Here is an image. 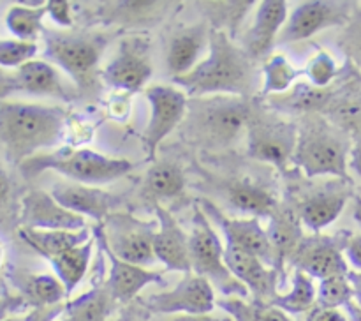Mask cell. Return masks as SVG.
I'll use <instances>...</instances> for the list:
<instances>
[{
  "mask_svg": "<svg viewBox=\"0 0 361 321\" xmlns=\"http://www.w3.org/2000/svg\"><path fill=\"white\" fill-rule=\"evenodd\" d=\"M303 74V71L296 69L295 66L288 62L284 55H274L267 62L263 69L264 83H263V95L270 94H284L286 90L291 88V85Z\"/></svg>",
  "mask_w": 361,
  "mask_h": 321,
  "instance_id": "cell-35",
  "label": "cell"
},
{
  "mask_svg": "<svg viewBox=\"0 0 361 321\" xmlns=\"http://www.w3.org/2000/svg\"><path fill=\"white\" fill-rule=\"evenodd\" d=\"M67 111L60 106L30 102H0V145L11 164L20 168L25 161L53 148L62 140Z\"/></svg>",
  "mask_w": 361,
  "mask_h": 321,
  "instance_id": "cell-2",
  "label": "cell"
},
{
  "mask_svg": "<svg viewBox=\"0 0 361 321\" xmlns=\"http://www.w3.org/2000/svg\"><path fill=\"white\" fill-rule=\"evenodd\" d=\"M49 194L73 214L81 215V217H92L99 222L113 214L111 208L120 203V198L116 194L76 182L53 183Z\"/></svg>",
  "mask_w": 361,
  "mask_h": 321,
  "instance_id": "cell-22",
  "label": "cell"
},
{
  "mask_svg": "<svg viewBox=\"0 0 361 321\" xmlns=\"http://www.w3.org/2000/svg\"><path fill=\"white\" fill-rule=\"evenodd\" d=\"M4 321H23V316H16V314H13V316H9Z\"/></svg>",
  "mask_w": 361,
  "mask_h": 321,
  "instance_id": "cell-55",
  "label": "cell"
},
{
  "mask_svg": "<svg viewBox=\"0 0 361 321\" xmlns=\"http://www.w3.org/2000/svg\"><path fill=\"white\" fill-rule=\"evenodd\" d=\"M173 321H235L231 316H214V314H182Z\"/></svg>",
  "mask_w": 361,
  "mask_h": 321,
  "instance_id": "cell-50",
  "label": "cell"
},
{
  "mask_svg": "<svg viewBox=\"0 0 361 321\" xmlns=\"http://www.w3.org/2000/svg\"><path fill=\"white\" fill-rule=\"evenodd\" d=\"M210 55L190 73L171 78L189 99L208 95H236L249 97L256 88L257 74L252 59L243 48L233 42L231 35L210 30Z\"/></svg>",
  "mask_w": 361,
  "mask_h": 321,
  "instance_id": "cell-1",
  "label": "cell"
},
{
  "mask_svg": "<svg viewBox=\"0 0 361 321\" xmlns=\"http://www.w3.org/2000/svg\"><path fill=\"white\" fill-rule=\"evenodd\" d=\"M328 97V92L324 88H316L312 85H300L295 90H291L289 94H286L281 99L282 104L289 106L291 109H317L324 104Z\"/></svg>",
  "mask_w": 361,
  "mask_h": 321,
  "instance_id": "cell-40",
  "label": "cell"
},
{
  "mask_svg": "<svg viewBox=\"0 0 361 321\" xmlns=\"http://www.w3.org/2000/svg\"><path fill=\"white\" fill-rule=\"evenodd\" d=\"M115 298L108 286H95L85 295L66 303V317L69 321H106L111 314Z\"/></svg>",
  "mask_w": 361,
  "mask_h": 321,
  "instance_id": "cell-30",
  "label": "cell"
},
{
  "mask_svg": "<svg viewBox=\"0 0 361 321\" xmlns=\"http://www.w3.org/2000/svg\"><path fill=\"white\" fill-rule=\"evenodd\" d=\"M345 260L355 267L356 272H361V235H351L345 243Z\"/></svg>",
  "mask_w": 361,
  "mask_h": 321,
  "instance_id": "cell-48",
  "label": "cell"
},
{
  "mask_svg": "<svg viewBox=\"0 0 361 321\" xmlns=\"http://www.w3.org/2000/svg\"><path fill=\"white\" fill-rule=\"evenodd\" d=\"M305 321H349V317L338 309H323L316 305L307 313Z\"/></svg>",
  "mask_w": 361,
  "mask_h": 321,
  "instance_id": "cell-47",
  "label": "cell"
},
{
  "mask_svg": "<svg viewBox=\"0 0 361 321\" xmlns=\"http://www.w3.org/2000/svg\"><path fill=\"white\" fill-rule=\"evenodd\" d=\"M217 305L235 321H293L288 313L279 307L263 302H245L240 296H226L219 300Z\"/></svg>",
  "mask_w": 361,
  "mask_h": 321,
  "instance_id": "cell-33",
  "label": "cell"
},
{
  "mask_svg": "<svg viewBox=\"0 0 361 321\" xmlns=\"http://www.w3.org/2000/svg\"><path fill=\"white\" fill-rule=\"evenodd\" d=\"M18 295L23 298L27 307H48L62 303L67 296L66 288L59 277L49 274H28V272H14L9 275Z\"/></svg>",
  "mask_w": 361,
  "mask_h": 321,
  "instance_id": "cell-25",
  "label": "cell"
},
{
  "mask_svg": "<svg viewBox=\"0 0 361 321\" xmlns=\"http://www.w3.org/2000/svg\"><path fill=\"white\" fill-rule=\"evenodd\" d=\"M348 277L353 286V291H355V302L358 303V305H361V272L349 270Z\"/></svg>",
  "mask_w": 361,
  "mask_h": 321,
  "instance_id": "cell-51",
  "label": "cell"
},
{
  "mask_svg": "<svg viewBox=\"0 0 361 321\" xmlns=\"http://www.w3.org/2000/svg\"><path fill=\"white\" fill-rule=\"evenodd\" d=\"M210 44V32L204 25L185 28L171 39L168 48V71L171 78L183 76L197 66L204 46Z\"/></svg>",
  "mask_w": 361,
  "mask_h": 321,
  "instance_id": "cell-24",
  "label": "cell"
},
{
  "mask_svg": "<svg viewBox=\"0 0 361 321\" xmlns=\"http://www.w3.org/2000/svg\"><path fill=\"white\" fill-rule=\"evenodd\" d=\"M353 198V180L335 178L310 189L300 198L296 215L312 233L334 224Z\"/></svg>",
  "mask_w": 361,
  "mask_h": 321,
  "instance_id": "cell-16",
  "label": "cell"
},
{
  "mask_svg": "<svg viewBox=\"0 0 361 321\" xmlns=\"http://www.w3.org/2000/svg\"><path fill=\"white\" fill-rule=\"evenodd\" d=\"M13 94L44 95L66 102L78 97L76 88H71L59 71L44 60H30L18 69L0 71V102Z\"/></svg>",
  "mask_w": 361,
  "mask_h": 321,
  "instance_id": "cell-11",
  "label": "cell"
},
{
  "mask_svg": "<svg viewBox=\"0 0 361 321\" xmlns=\"http://www.w3.org/2000/svg\"><path fill=\"white\" fill-rule=\"evenodd\" d=\"M46 11H48V16L55 21L60 27L69 28L73 25V16H71V2L66 0H49L46 2Z\"/></svg>",
  "mask_w": 361,
  "mask_h": 321,
  "instance_id": "cell-43",
  "label": "cell"
},
{
  "mask_svg": "<svg viewBox=\"0 0 361 321\" xmlns=\"http://www.w3.org/2000/svg\"><path fill=\"white\" fill-rule=\"evenodd\" d=\"M62 321H69V320H67V317H66V320H62Z\"/></svg>",
  "mask_w": 361,
  "mask_h": 321,
  "instance_id": "cell-57",
  "label": "cell"
},
{
  "mask_svg": "<svg viewBox=\"0 0 361 321\" xmlns=\"http://www.w3.org/2000/svg\"><path fill=\"white\" fill-rule=\"evenodd\" d=\"M185 189V176L171 162H155L145 175V193L154 200H173Z\"/></svg>",
  "mask_w": 361,
  "mask_h": 321,
  "instance_id": "cell-32",
  "label": "cell"
},
{
  "mask_svg": "<svg viewBox=\"0 0 361 321\" xmlns=\"http://www.w3.org/2000/svg\"><path fill=\"white\" fill-rule=\"evenodd\" d=\"M197 203H200V208L204 212V215L222 229L226 243L240 247V249L254 254V256H257L259 260H263L264 263L277 270L274 247L270 243L268 231L261 226L259 217H228L217 205L212 203L210 200H204V198L197 200Z\"/></svg>",
  "mask_w": 361,
  "mask_h": 321,
  "instance_id": "cell-14",
  "label": "cell"
},
{
  "mask_svg": "<svg viewBox=\"0 0 361 321\" xmlns=\"http://www.w3.org/2000/svg\"><path fill=\"white\" fill-rule=\"evenodd\" d=\"M155 217H157V233L154 238L155 260L161 261L168 270L190 274V250L189 235L183 231L173 214L164 207L155 203Z\"/></svg>",
  "mask_w": 361,
  "mask_h": 321,
  "instance_id": "cell-20",
  "label": "cell"
},
{
  "mask_svg": "<svg viewBox=\"0 0 361 321\" xmlns=\"http://www.w3.org/2000/svg\"><path fill=\"white\" fill-rule=\"evenodd\" d=\"M349 236V231H338L335 235L312 233L303 236L289 261L295 270L305 272L309 277H316L319 281L334 275H348L349 263L344 249Z\"/></svg>",
  "mask_w": 361,
  "mask_h": 321,
  "instance_id": "cell-10",
  "label": "cell"
},
{
  "mask_svg": "<svg viewBox=\"0 0 361 321\" xmlns=\"http://www.w3.org/2000/svg\"><path fill=\"white\" fill-rule=\"evenodd\" d=\"M296 143L298 126L295 122L254 108L247 129V152L250 157L279 169H286L288 164H293Z\"/></svg>",
  "mask_w": 361,
  "mask_h": 321,
  "instance_id": "cell-8",
  "label": "cell"
},
{
  "mask_svg": "<svg viewBox=\"0 0 361 321\" xmlns=\"http://www.w3.org/2000/svg\"><path fill=\"white\" fill-rule=\"evenodd\" d=\"M94 238L97 242V247H101L102 253L106 254L109 261V277H108V289L115 302L129 303L140 295L143 288H147L152 282L162 281V272L147 270L145 267H137V265L127 263L116 258L111 250L106 246L104 238H102L99 228L94 229Z\"/></svg>",
  "mask_w": 361,
  "mask_h": 321,
  "instance_id": "cell-21",
  "label": "cell"
},
{
  "mask_svg": "<svg viewBox=\"0 0 361 321\" xmlns=\"http://www.w3.org/2000/svg\"><path fill=\"white\" fill-rule=\"evenodd\" d=\"M207 6L214 13L215 21L222 23L221 32H226V34L231 32L233 34L249 6H252V2H208Z\"/></svg>",
  "mask_w": 361,
  "mask_h": 321,
  "instance_id": "cell-42",
  "label": "cell"
},
{
  "mask_svg": "<svg viewBox=\"0 0 361 321\" xmlns=\"http://www.w3.org/2000/svg\"><path fill=\"white\" fill-rule=\"evenodd\" d=\"M20 228L42 229V231H80L87 228L81 215L63 208L46 190H28L20 201Z\"/></svg>",
  "mask_w": 361,
  "mask_h": 321,
  "instance_id": "cell-18",
  "label": "cell"
},
{
  "mask_svg": "<svg viewBox=\"0 0 361 321\" xmlns=\"http://www.w3.org/2000/svg\"><path fill=\"white\" fill-rule=\"evenodd\" d=\"M37 42H25L18 39H6L0 41V67L6 69H18L23 63L34 60L37 55Z\"/></svg>",
  "mask_w": 361,
  "mask_h": 321,
  "instance_id": "cell-38",
  "label": "cell"
},
{
  "mask_svg": "<svg viewBox=\"0 0 361 321\" xmlns=\"http://www.w3.org/2000/svg\"><path fill=\"white\" fill-rule=\"evenodd\" d=\"M111 7V14L104 18V23L140 25L143 21H154L161 16L168 4L164 2H118Z\"/></svg>",
  "mask_w": 361,
  "mask_h": 321,
  "instance_id": "cell-36",
  "label": "cell"
},
{
  "mask_svg": "<svg viewBox=\"0 0 361 321\" xmlns=\"http://www.w3.org/2000/svg\"><path fill=\"white\" fill-rule=\"evenodd\" d=\"M66 313V303H56L48 307H35L23 316V321H55Z\"/></svg>",
  "mask_w": 361,
  "mask_h": 321,
  "instance_id": "cell-45",
  "label": "cell"
},
{
  "mask_svg": "<svg viewBox=\"0 0 361 321\" xmlns=\"http://www.w3.org/2000/svg\"><path fill=\"white\" fill-rule=\"evenodd\" d=\"M140 303L154 314H208L217 302L214 286L190 272L173 289L147 296Z\"/></svg>",
  "mask_w": 361,
  "mask_h": 321,
  "instance_id": "cell-13",
  "label": "cell"
},
{
  "mask_svg": "<svg viewBox=\"0 0 361 321\" xmlns=\"http://www.w3.org/2000/svg\"><path fill=\"white\" fill-rule=\"evenodd\" d=\"M224 263L233 275L252 293L256 302L271 303L279 296L281 272L240 247L226 243Z\"/></svg>",
  "mask_w": 361,
  "mask_h": 321,
  "instance_id": "cell-19",
  "label": "cell"
},
{
  "mask_svg": "<svg viewBox=\"0 0 361 321\" xmlns=\"http://www.w3.org/2000/svg\"><path fill=\"white\" fill-rule=\"evenodd\" d=\"M95 238H90L83 246L73 247L63 253L56 254V256L49 258V265L55 270V275L60 279V282L66 288L67 296L78 288L81 281H83L85 274L88 270V265L92 260V250H94Z\"/></svg>",
  "mask_w": 361,
  "mask_h": 321,
  "instance_id": "cell-29",
  "label": "cell"
},
{
  "mask_svg": "<svg viewBox=\"0 0 361 321\" xmlns=\"http://www.w3.org/2000/svg\"><path fill=\"white\" fill-rule=\"evenodd\" d=\"M56 171L83 186H99L118 180L134 169L129 159L108 157L87 148H59V150L39 154L20 166L25 178H34L42 171Z\"/></svg>",
  "mask_w": 361,
  "mask_h": 321,
  "instance_id": "cell-6",
  "label": "cell"
},
{
  "mask_svg": "<svg viewBox=\"0 0 361 321\" xmlns=\"http://www.w3.org/2000/svg\"><path fill=\"white\" fill-rule=\"evenodd\" d=\"M18 235L32 250L41 254L46 260L67 249L83 246L92 238V231L88 228L80 231H42V229L20 228Z\"/></svg>",
  "mask_w": 361,
  "mask_h": 321,
  "instance_id": "cell-28",
  "label": "cell"
},
{
  "mask_svg": "<svg viewBox=\"0 0 361 321\" xmlns=\"http://www.w3.org/2000/svg\"><path fill=\"white\" fill-rule=\"evenodd\" d=\"M338 69H337V63L335 60L331 59L330 53L326 52H317L316 55L310 59L309 66L303 69V74L309 78L310 85L316 88H326L328 85L334 81V78L337 76Z\"/></svg>",
  "mask_w": 361,
  "mask_h": 321,
  "instance_id": "cell-39",
  "label": "cell"
},
{
  "mask_svg": "<svg viewBox=\"0 0 361 321\" xmlns=\"http://www.w3.org/2000/svg\"><path fill=\"white\" fill-rule=\"evenodd\" d=\"M317 289L314 286L312 277L302 270H295L293 275V288L286 295H279L270 305L279 307L281 310L288 314H302L309 313L310 309L316 307Z\"/></svg>",
  "mask_w": 361,
  "mask_h": 321,
  "instance_id": "cell-34",
  "label": "cell"
},
{
  "mask_svg": "<svg viewBox=\"0 0 361 321\" xmlns=\"http://www.w3.org/2000/svg\"><path fill=\"white\" fill-rule=\"evenodd\" d=\"M353 300H355V291L348 275H334L319 282L316 305L323 309H338L345 307Z\"/></svg>",
  "mask_w": 361,
  "mask_h": 321,
  "instance_id": "cell-37",
  "label": "cell"
},
{
  "mask_svg": "<svg viewBox=\"0 0 361 321\" xmlns=\"http://www.w3.org/2000/svg\"><path fill=\"white\" fill-rule=\"evenodd\" d=\"M349 168H351L361 180V143L356 145V147L351 150V157H349Z\"/></svg>",
  "mask_w": 361,
  "mask_h": 321,
  "instance_id": "cell-52",
  "label": "cell"
},
{
  "mask_svg": "<svg viewBox=\"0 0 361 321\" xmlns=\"http://www.w3.org/2000/svg\"><path fill=\"white\" fill-rule=\"evenodd\" d=\"M351 145L348 138L323 119H307L298 126L293 164L305 173L309 178L334 176L349 178V157Z\"/></svg>",
  "mask_w": 361,
  "mask_h": 321,
  "instance_id": "cell-5",
  "label": "cell"
},
{
  "mask_svg": "<svg viewBox=\"0 0 361 321\" xmlns=\"http://www.w3.org/2000/svg\"><path fill=\"white\" fill-rule=\"evenodd\" d=\"M341 46L344 48V52L355 60L356 63L361 67V21L360 23L349 27L348 34L342 39Z\"/></svg>",
  "mask_w": 361,
  "mask_h": 321,
  "instance_id": "cell-44",
  "label": "cell"
},
{
  "mask_svg": "<svg viewBox=\"0 0 361 321\" xmlns=\"http://www.w3.org/2000/svg\"><path fill=\"white\" fill-rule=\"evenodd\" d=\"M353 219L356 224L361 228V196H355V203H353Z\"/></svg>",
  "mask_w": 361,
  "mask_h": 321,
  "instance_id": "cell-54",
  "label": "cell"
},
{
  "mask_svg": "<svg viewBox=\"0 0 361 321\" xmlns=\"http://www.w3.org/2000/svg\"><path fill=\"white\" fill-rule=\"evenodd\" d=\"M113 35L101 32H62L44 28V56L71 76L78 92H94L99 63Z\"/></svg>",
  "mask_w": 361,
  "mask_h": 321,
  "instance_id": "cell-4",
  "label": "cell"
},
{
  "mask_svg": "<svg viewBox=\"0 0 361 321\" xmlns=\"http://www.w3.org/2000/svg\"><path fill=\"white\" fill-rule=\"evenodd\" d=\"M25 307H27V303L23 302V298L20 295H9V293H6V295L0 296V321L20 313Z\"/></svg>",
  "mask_w": 361,
  "mask_h": 321,
  "instance_id": "cell-46",
  "label": "cell"
},
{
  "mask_svg": "<svg viewBox=\"0 0 361 321\" xmlns=\"http://www.w3.org/2000/svg\"><path fill=\"white\" fill-rule=\"evenodd\" d=\"M148 310L140 303V307L129 305L118 317V321H148Z\"/></svg>",
  "mask_w": 361,
  "mask_h": 321,
  "instance_id": "cell-49",
  "label": "cell"
},
{
  "mask_svg": "<svg viewBox=\"0 0 361 321\" xmlns=\"http://www.w3.org/2000/svg\"><path fill=\"white\" fill-rule=\"evenodd\" d=\"M254 102L236 95H208L190 99L180 134L203 150H226L247 134Z\"/></svg>",
  "mask_w": 361,
  "mask_h": 321,
  "instance_id": "cell-3",
  "label": "cell"
},
{
  "mask_svg": "<svg viewBox=\"0 0 361 321\" xmlns=\"http://www.w3.org/2000/svg\"><path fill=\"white\" fill-rule=\"evenodd\" d=\"M4 267V246L0 243V270H2Z\"/></svg>",
  "mask_w": 361,
  "mask_h": 321,
  "instance_id": "cell-56",
  "label": "cell"
},
{
  "mask_svg": "<svg viewBox=\"0 0 361 321\" xmlns=\"http://www.w3.org/2000/svg\"><path fill=\"white\" fill-rule=\"evenodd\" d=\"M13 219H20V205H16L13 178L0 161V228L9 224Z\"/></svg>",
  "mask_w": 361,
  "mask_h": 321,
  "instance_id": "cell-41",
  "label": "cell"
},
{
  "mask_svg": "<svg viewBox=\"0 0 361 321\" xmlns=\"http://www.w3.org/2000/svg\"><path fill=\"white\" fill-rule=\"evenodd\" d=\"M224 249L221 238L210 226V219L204 215L200 205L194 207L192 231L189 235L190 265L196 275L207 279L210 284L217 286L224 295L243 296L249 295V289L229 272L224 263Z\"/></svg>",
  "mask_w": 361,
  "mask_h": 321,
  "instance_id": "cell-7",
  "label": "cell"
},
{
  "mask_svg": "<svg viewBox=\"0 0 361 321\" xmlns=\"http://www.w3.org/2000/svg\"><path fill=\"white\" fill-rule=\"evenodd\" d=\"M286 21H288V4L284 0L261 2L256 11L254 25L245 37L243 49L247 52V55L252 60L267 55L271 46L277 42Z\"/></svg>",
  "mask_w": 361,
  "mask_h": 321,
  "instance_id": "cell-23",
  "label": "cell"
},
{
  "mask_svg": "<svg viewBox=\"0 0 361 321\" xmlns=\"http://www.w3.org/2000/svg\"><path fill=\"white\" fill-rule=\"evenodd\" d=\"M226 196L233 208L243 212V214H250V217H270L279 207L271 190L249 182V180H238V182L229 183Z\"/></svg>",
  "mask_w": 361,
  "mask_h": 321,
  "instance_id": "cell-27",
  "label": "cell"
},
{
  "mask_svg": "<svg viewBox=\"0 0 361 321\" xmlns=\"http://www.w3.org/2000/svg\"><path fill=\"white\" fill-rule=\"evenodd\" d=\"M152 73L148 42L141 37H129L120 42L116 55L101 71V78L108 87L134 94L145 87Z\"/></svg>",
  "mask_w": 361,
  "mask_h": 321,
  "instance_id": "cell-15",
  "label": "cell"
},
{
  "mask_svg": "<svg viewBox=\"0 0 361 321\" xmlns=\"http://www.w3.org/2000/svg\"><path fill=\"white\" fill-rule=\"evenodd\" d=\"M4 295H6V293H4ZM0 296H2V295H0Z\"/></svg>",
  "mask_w": 361,
  "mask_h": 321,
  "instance_id": "cell-58",
  "label": "cell"
},
{
  "mask_svg": "<svg viewBox=\"0 0 361 321\" xmlns=\"http://www.w3.org/2000/svg\"><path fill=\"white\" fill-rule=\"evenodd\" d=\"M270 243L274 247L275 261H277V270L282 274L284 261H289L291 254L302 242L303 233L300 228V217L295 210L289 207H281L270 215V226L267 228Z\"/></svg>",
  "mask_w": 361,
  "mask_h": 321,
  "instance_id": "cell-26",
  "label": "cell"
},
{
  "mask_svg": "<svg viewBox=\"0 0 361 321\" xmlns=\"http://www.w3.org/2000/svg\"><path fill=\"white\" fill-rule=\"evenodd\" d=\"M345 313H348L349 321H361V305H358L355 300L345 305Z\"/></svg>",
  "mask_w": 361,
  "mask_h": 321,
  "instance_id": "cell-53",
  "label": "cell"
},
{
  "mask_svg": "<svg viewBox=\"0 0 361 321\" xmlns=\"http://www.w3.org/2000/svg\"><path fill=\"white\" fill-rule=\"evenodd\" d=\"M99 231L108 249L127 263L147 267L155 261V222L140 221L130 214L115 212L99 222Z\"/></svg>",
  "mask_w": 361,
  "mask_h": 321,
  "instance_id": "cell-9",
  "label": "cell"
},
{
  "mask_svg": "<svg viewBox=\"0 0 361 321\" xmlns=\"http://www.w3.org/2000/svg\"><path fill=\"white\" fill-rule=\"evenodd\" d=\"M349 20H351V4L348 2H328V0L303 2L293 11L275 44L303 41L324 28L344 25Z\"/></svg>",
  "mask_w": 361,
  "mask_h": 321,
  "instance_id": "cell-17",
  "label": "cell"
},
{
  "mask_svg": "<svg viewBox=\"0 0 361 321\" xmlns=\"http://www.w3.org/2000/svg\"><path fill=\"white\" fill-rule=\"evenodd\" d=\"M150 104V119L145 129L143 141L148 161H154L157 148L171 134L187 115L189 97L183 90L166 85H154L145 92Z\"/></svg>",
  "mask_w": 361,
  "mask_h": 321,
  "instance_id": "cell-12",
  "label": "cell"
},
{
  "mask_svg": "<svg viewBox=\"0 0 361 321\" xmlns=\"http://www.w3.org/2000/svg\"><path fill=\"white\" fill-rule=\"evenodd\" d=\"M48 14L46 11V2L39 4V6H11L6 13V27L18 41L25 42H35L37 37H41L44 32V25L42 20Z\"/></svg>",
  "mask_w": 361,
  "mask_h": 321,
  "instance_id": "cell-31",
  "label": "cell"
}]
</instances>
